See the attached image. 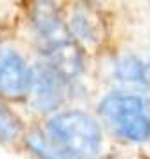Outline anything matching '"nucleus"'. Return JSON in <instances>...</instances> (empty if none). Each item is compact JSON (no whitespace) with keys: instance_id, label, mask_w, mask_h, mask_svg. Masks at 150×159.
Returning <instances> with one entry per match:
<instances>
[{"instance_id":"obj_7","label":"nucleus","mask_w":150,"mask_h":159,"mask_svg":"<svg viewBox=\"0 0 150 159\" xmlns=\"http://www.w3.org/2000/svg\"><path fill=\"white\" fill-rule=\"evenodd\" d=\"M114 74L118 81L138 85V87H147L150 85V61L141 60L138 56H125L118 60Z\"/></svg>"},{"instance_id":"obj_3","label":"nucleus","mask_w":150,"mask_h":159,"mask_svg":"<svg viewBox=\"0 0 150 159\" xmlns=\"http://www.w3.org/2000/svg\"><path fill=\"white\" fill-rule=\"evenodd\" d=\"M100 112L120 136L130 141H145L150 136L148 103L134 94H109L101 101Z\"/></svg>"},{"instance_id":"obj_4","label":"nucleus","mask_w":150,"mask_h":159,"mask_svg":"<svg viewBox=\"0 0 150 159\" xmlns=\"http://www.w3.org/2000/svg\"><path fill=\"white\" fill-rule=\"evenodd\" d=\"M63 76L51 65H38L31 70L33 103L40 110L54 109L63 96Z\"/></svg>"},{"instance_id":"obj_6","label":"nucleus","mask_w":150,"mask_h":159,"mask_svg":"<svg viewBox=\"0 0 150 159\" xmlns=\"http://www.w3.org/2000/svg\"><path fill=\"white\" fill-rule=\"evenodd\" d=\"M67 27L74 40H80L81 43L89 47H96L105 34V25L101 16L92 7L83 4L72 6L67 18Z\"/></svg>"},{"instance_id":"obj_5","label":"nucleus","mask_w":150,"mask_h":159,"mask_svg":"<svg viewBox=\"0 0 150 159\" xmlns=\"http://www.w3.org/2000/svg\"><path fill=\"white\" fill-rule=\"evenodd\" d=\"M31 87V70L15 51L0 52V94L7 98L24 96Z\"/></svg>"},{"instance_id":"obj_8","label":"nucleus","mask_w":150,"mask_h":159,"mask_svg":"<svg viewBox=\"0 0 150 159\" xmlns=\"http://www.w3.org/2000/svg\"><path fill=\"white\" fill-rule=\"evenodd\" d=\"M13 132H15V121L0 110V136H2V138H4V136L7 138Z\"/></svg>"},{"instance_id":"obj_2","label":"nucleus","mask_w":150,"mask_h":159,"mask_svg":"<svg viewBox=\"0 0 150 159\" xmlns=\"http://www.w3.org/2000/svg\"><path fill=\"white\" fill-rule=\"evenodd\" d=\"M33 18L42 51L49 60V65L63 78H74L81 70V54L67 24L61 20L51 2H38L34 6Z\"/></svg>"},{"instance_id":"obj_1","label":"nucleus","mask_w":150,"mask_h":159,"mask_svg":"<svg viewBox=\"0 0 150 159\" xmlns=\"http://www.w3.org/2000/svg\"><path fill=\"white\" fill-rule=\"evenodd\" d=\"M101 143L100 127L85 112H65L47 123L31 147L45 159H92Z\"/></svg>"}]
</instances>
